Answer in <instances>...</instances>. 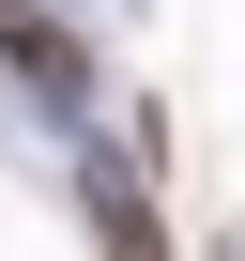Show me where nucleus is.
Segmentation results:
<instances>
[{"mask_svg": "<svg viewBox=\"0 0 245 261\" xmlns=\"http://www.w3.org/2000/svg\"><path fill=\"white\" fill-rule=\"evenodd\" d=\"M0 62H16L46 108H92V31H62V16H31V0H0Z\"/></svg>", "mask_w": 245, "mask_h": 261, "instance_id": "f257e3e1", "label": "nucleus"}, {"mask_svg": "<svg viewBox=\"0 0 245 261\" xmlns=\"http://www.w3.org/2000/svg\"><path fill=\"white\" fill-rule=\"evenodd\" d=\"M77 200H92V246H107V261H169V230H154V200L122 185V169H77Z\"/></svg>", "mask_w": 245, "mask_h": 261, "instance_id": "f03ea898", "label": "nucleus"}]
</instances>
